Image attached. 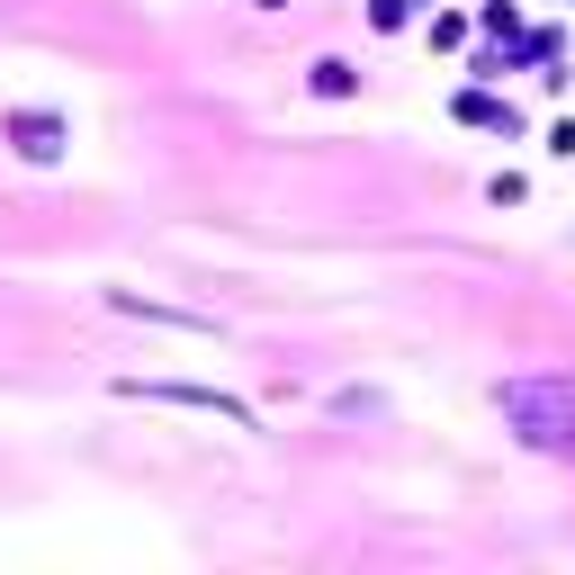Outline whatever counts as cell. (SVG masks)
<instances>
[{
    "label": "cell",
    "instance_id": "cell-1",
    "mask_svg": "<svg viewBox=\"0 0 575 575\" xmlns=\"http://www.w3.org/2000/svg\"><path fill=\"white\" fill-rule=\"evenodd\" d=\"M459 126H485V135H513L522 117L503 108V100H485V91H459Z\"/></svg>",
    "mask_w": 575,
    "mask_h": 575
},
{
    "label": "cell",
    "instance_id": "cell-2",
    "mask_svg": "<svg viewBox=\"0 0 575 575\" xmlns=\"http://www.w3.org/2000/svg\"><path fill=\"white\" fill-rule=\"evenodd\" d=\"M10 135H28L19 154H36V163H45V154H63V126H54V117H10Z\"/></svg>",
    "mask_w": 575,
    "mask_h": 575
},
{
    "label": "cell",
    "instance_id": "cell-3",
    "mask_svg": "<svg viewBox=\"0 0 575 575\" xmlns=\"http://www.w3.org/2000/svg\"><path fill=\"white\" fill-rule=\"evenodd\" d=\"M351 91H359L351 63H315V100H351Z\"/></svg>",
    "mask_w": 575,
    "mask_h": 575
},
{
    "label": "cell",
    "instance_id": "cell-4",
    "mask_svg": "<svg viewBox=\"0 0 575 575\" xmlns=\"http://www.w3.org/2000/svg\"><path fill=\"white\" fill-rule=\"evenodd\" d=\"M405 19H414V0H369V28H387V36H396Z\"/></svg>",
    "mask_w": 575,
    "mask_h": 575
},
{
    "label": "cell",
    "instance_id": "cell-5",
    "mask_svg": "<svg viewBox=\"0 0 575 575\" xmlns=\"http://www.w3.org/2000/svg\"><path fill=\"white\" fill-rule=\"evenodd\" d=\"M548 163H575V117H557V126H548Z\"/></svg>",
    "mask_w": 575,
    "mask_h": 575
},
{
    "label": "cell",
    "instance_id": "cell-6",
    "mask_svg": "<svg viewBox=\"0 0 575 575\" xmlns=\"http://www.w3.org/2000/svg\"><path fill=\"white\" fill-rule=\"evenodd\" d=\"M548 10H575V0H548Z\"/></svg>",
    "mask_w": 575,
    "mask_h": 575
},
{
    "label": "cell",
    "instance_id": "cell-7",
    "mask_svg": "<svg viewBox=\"0 0 575 575\" xmlns=\"http://www.w3.org/2000/svg\"><path fill=\"white\" fill-rule=\"evenodd\" d=\"M261 10H288V0H261Z\"/></svg>",
    "mask_w": 575,
    "mask_h": 575
}]
</instances>
